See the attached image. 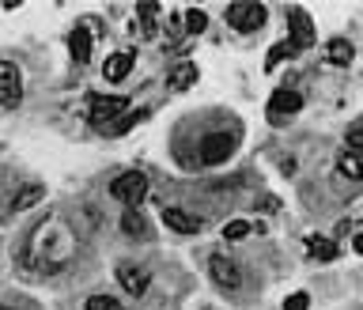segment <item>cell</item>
<instances>
[{
    "mask_svg": "<svg viewBox=\"0 0 363 310\" xmlns=\"http://www.w3.org/2000/svg\"><path fill=\"white\" fill-rule=\"evenodd\" d=\"M121 231L129 234V239H148V223L144 216L136 209H125V216H121Z\"/></svg>",
    "mask_w": 363,
    "mask_h": 310,
    "instance_id": "obj_16",
    "label": "cell"
},
{
    "mask_svg": "<svg viewBox=\"0 0 363 310\" xmlns=\"http://www.w3.org/2000/svg\"><path fill=\"white\" fill-rule=\"evenodd\" d=\"M292 53H295V50H292L287 42H276L273 50H269V57H265V69H276V64H280L284 57H292Z\"/></svg>",
    "mask_w": 363,
    "mask_h": 310,
    "instance_id": "obj_21",
    "label": "cell"
},
{
    "mask_svg": "<svg viewBox=\"0 0 363 310\" xmlns=\"http://www.w3.org/2000/svg\"><path fill=\"white\" fill-rule=\"evenodd\" d=\"M163 223L171 231H178V234H197L204 223L197 220L193 212H182V209H163Z\"/></svg>",
    "mask_w": 363,
    "mask_h": 310,
    "instance_id": "obj_9",
    "label": "cell"
},
{
    "mask_svg": "<svg viewBox=\"0 0 363 310\" xmlns=\"http://www.w3.org/2000/svg\"><path fill=\"white\" fill-rule=\"evenodd\" d=\"M133 50H121V53H114V57H106V64H102V76H106L110 83H121L133 72Z\"/></svg>",
    "mask_w": 363,
    "mask_h": 310,
    "instance_id": "obj_10",
    "label": "cell"
},
{
    "mask_svg": "<svg viewBox=\"0 0 363 310\" xmlns=\"http://www.w3.org/2000/svg\"><path fill=\"white\" fill-rule=\"evenodd\" d=\"M306 253H311L314 261H333L337 258V242L322 239V234H311V239H306Z\"/></svg>",
    "mask_w": 363,
    "mask_h": 310,
    "instance_id": "obj_14",
    "label": "cell"
},
{
    "mask_svg": "<svg viewBox=\"0 0 363 310\" xmlns=\"http://www.w3.org/2000/svg\"><path fill=\"white\" fill-rule=\"evenodd\" d=\"M69 50L76 61H91V53H95V38H91L87 27H76V31L69 34Z\"/></svg>",
    "mask_w": 363,
    "mask_h": 310,
    "instance_id": "obj_12",
    "label": "cell"
},
{
    "mask_svg": "<svg viewBox=\"0 0 363 310\" xmlns=\"http://www.w3.org/2000/svg\"><path fill=\"white\" fill-rule=\"evenodd\" d=\"M303 110V95L292 87H276L273 99H269V118H292Z\"/></svg>",
    "mask_w": 363,
    "mask_h": 310,
    "instance_id": "obj_8",
    "label": "cell"
},
{
    "mask_svg": "<svg viewBox=\"0 0 363 310\" xmlns=\"http://www.w3.org/2000/svg\"><path fill=\"white\" fill-rule=\"evenodd\" d=\"M337 171L352 182H363V152H341L337 155Z\"/></svg>",
    "mask_w": 363,
    "mask_h": 310,
    "instance_id": "obj_13",
    "label": "cell"
},
{
    "mask_svg": "<svg viewBox=\"0 0 363 310\" xmlns=\"http://www.w3.org/2000/svg\"><path fill=\"white\" fill-rule=\"evenodd\" d=\"M348 152H363V121H356V125H348Z\"/></svg>",
    "mask_w": 363,
    "mask_h": 310,
    "instance_id": "obj_23",
    "label": "cell"
},
{
    "mask_svg": "<svg viewBox=\"0 0 363 310\" xmlns=\"http://www.w3.org/2000/svg\"><path fill=\"white\" fill-rule=\"evenodd\" d=\"M87 310H121V307H118V299H110V295H91Z\"/></svg>",
    "mask_w": 363,
    "mask_h": 310,
    "instance_id": "obj_24",
    "label": "cell"
},
{
    "mask_svg": "<svg viewBox=\"0 0 363 310\" xmlns=\"http://www.w3.org/2000/svg\"><path fill=\"white\" fill-rule=\"evenodd\" d=\"M208 272H212V280H216L223 291H235L242 284V272L235 265V258H227V253H220V250L208 258Z\"/></svg>",
    "mask_w": 363,
    "mask_h": 310,
    "instance_id": "obj_7",
    "label": "cell"
},
{
    "mask_svg": "<svg viewBox=\"0 0 363 310\" xmlns=\"http://www.w3.org/2000/svg\"><path fill=\"white\" fill-rule=\"evenodd\" d=\"M0 310H12V307H0Z\"/></svg>",
    "mask_w": 363,
    "mask_h": 310,
    "instance_id": "obj_27",
    "label": "cell"
},
{
    "mask_svg": "<svg viewBox=\"0 0 363 310\" xmlns=\"http://www.w3.org/2000/svg\"><path fill=\"white\" fill-rule=\"evenodd\" d=\"M265 15H269L265 4H257V0H246V4H231L227 8V23L235 27V31H242V34L265 27Z\"/></svg>",
    "mask_w": 363,
    "mask_h": 310,
    "instance_id": "obj_3",
    "label": "cell"
},
{
    "mask_svg": "<svg viewBox=\"0 0 363 310\" xmlns=\"http://www.w3.org/2000/svg\"><path fill=\"white\" fill-rule=\"evenodd\" d=\"M42 201V185H23L20 197L12 201V212H23V209H31V204H38Z\"/></svg>",
    "mask_w": 363,
    "mask_h": 310,
    "instance_id": "obj_18",
    "label": "cell"
},
{
    "mask_svg": "<svg viewBox=\"0 0 363 310\" xmlns=\"http://www.w3.org/2000/svg\"><path fill=\"white\" fill-rule=\"evenodd\" d=\"M306 307H311V295H306V291H295V295L284 299V310H306Z\"/></svg>",
    "mask_w": 363,
    "mask_h": 310,
    "instance_id": "obj_25",
    "label": "cell"
},
{
    "mask_svg": "<svg viewBox=\"0 0 363 310\" xmlns=\"http://www.w3.org/2000/svg\"><path fill=\"white\" fill-rule=\"evenodd\" d=\"M352 246H356V253H363V231H356V239H352Z\"/></svg>",
    "mask_w": 363,
    "mask_h": 310,
    "instance_id": "obj_26",
    "label": "cell"
},
{
    "mask_svg": "<svg viewBox=\"0 0 363 310\" xmlns=\"http://www.w3.org/2000/svg\"><path fill=\"white\" fill-rule=\"evenodd\" d=\"M235 148H239L235 133H212V136H204V144H201V159L216 167V163H223V159L235 155Z\"/></svg>",
    "mask_w": 363,
    "mask_h": 310,
    "instance_id": "obj_6",
    "label": "cell"
},
{
    "mask_svg": "<svg viewBox=\"0 0 363 310\" xmlns=\"http://www.w3.org/2000/svg\"><path fill=\"white\" fill-rule=\"evenodd\" d=\"M325 57H329V64H352V57H356V45H352L348 38H333L329 50H325Z\"/></svg>",
    "mask_w": 363,
    "mask_h": 310,
    "instance_id": "obj_15",
    "label": "cell"
},
{
    "mask_svg": "<svg viewBox=\"0 0 363 310\" xmlns=\"http://www.w3.org/2000/svg\"><path fill=\"white\" fill-rule=\"evenodd\" d=\"M250 231H254V223H250V220H231L227 227H223V239L235 242V239H246Z\"/></svg>",
    "mask_w": 363,
    "mask_h": 310,
    "instance_id": "obj_19",
    "label": "cell"
},
{
    "mask_svg": "<svg viewBox=\"0 0 363 310\" xmlns=\"http://www.w3.org/2000/svg\"><path fill=\"white\" fill-rule=\"evenodd\" d=\"M141 121V114H129V118H118V121H110L106 125V136H121V133H129V129Z\"/></svg>",
    "mask_w": 363,
    "mask_h": 310,
    "instance_id": "obj_22",
    "label": "cell"
},
{
    "mask_svg": "<svg viewBox=\"0 0 363 310\" xmlns=\"http://www.w3.org/2000/svg\"><path fill=\"white\" fill-rule=\"evenodd\" d=\"M204 27H208V15H204L201 8H190V12H185V31H190V34H201Z\"/></svg>",
    "mask_w": 363,
    "mask_h": 310,
    "instance_id": "obj_20",
    "label": "cell"
},
{
    "mask_svg": "<svg viewBox=\"0 0 363 310\" xmlns=\"http://www.w3.org/2000/svg\"><path fill=\"white\" fill-rule=\"evenodd\" d=\"M129 110V99L125 95H91V125H102L106 129L110 121H118L121 114Z\"/></svg>",
    "mask_w": 363,
    "mask_h": 310,
    "instance_id": "obj_4",
    "label": "cell"
},
{
    "mask_svg": "<svg viewBox=\"0 0 363 310\" xmlns=\"http://www.w3.org/2000/svg\"><path fill=\"white\" fill-rule=\"evenodd\" d=\"M110 197H118L121 204H129V209H136V204L148 197V178L141 171H129V174H121L114 178V185H110Z\"/></svg>",
    "mask_w": 363,
    "mask_h": 310,
    "instance_id": "obj_2",
    "label": "cell"
},
{
    "mask_svg": "<svg viewBox=\"0 0 363 310\" xmlns=\"http://www.w3.org/2000/svg\"><path fill=\"white\" fill-rule=\"evenodd\" d=\"M193 83H197V64H178V69L171 72V91H190Z\"/></svg>",
    "mask_w": 363,
    "mask_h": 310,
    "instance_id": "obj_17",
    "label": "cell"
},
{
    "mask_svg": "<svg viewBox=\"0 0 363 310\" xmlns=\"http://www.w3.org/2000/svg\"><path fill=\"white\" fill-rule=\"evenodd\" d=\"M23 102V72L15 61H0V106L15 110Z\"/></svg>",
    "mask_w": 363,
    "mask_h": 310,
    "instance_id": "obj_1",
    "label": "cell"
},
{
    "mask_svg": "<svg viewBox=\"0 0 363 310\" xmlns=\"http://www.w3.org/2000/svg\"><path fill=\"white\" fill-rule=\"evenodd\" d=\"M118 284L129 291L133 299H141L144 291H148V272L144 269H133V265H125V269H118Z\"/></svg>",
    "mask_w": 363,
    "mask_h": 310,
    "instance_id": "obj_11",
    "label": "cell"
},
{
    "mask_svg": "<svg viewBox=\"0 0 363 310\" xmlns=\"http://www.w3.org/2000/svg\"><path fill=\"white\" fill-rule=\"evenodd\" d=\"M287 45H292L295 53L314 45V23H311V15H306V12H299V8L287 12Z\"/></svg>",
    "mask_w": 363,
    "mask_h": 310,
    "instance_id": "obj_5",
    "label": "cell"
}]
</instances>
